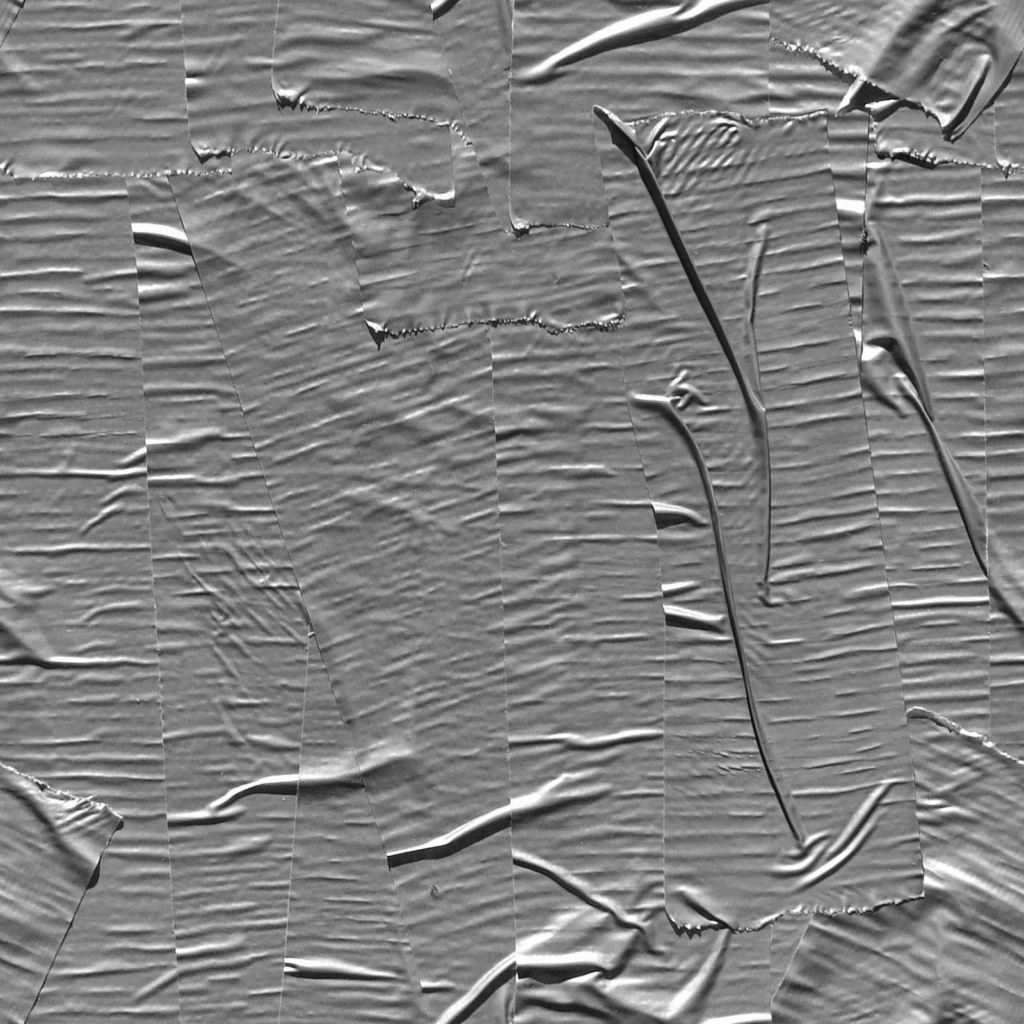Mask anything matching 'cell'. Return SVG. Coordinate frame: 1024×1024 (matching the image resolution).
<instances>
[{"label": "cell", "instance_id": "5bb4252c", "mask_svg": "<svg viewBox=\"0 0 1024 1024\" xmlns=\"http://www.w3.org/2000/svg\"><path fill=\"white\" fill-rule=\"evenodd\" d=\"M873 124V141L883 157L910 158L932 164L998 167L994 157L991 107L957 137L950 136L929 113L881 94L865 103Z\"/></svg>", "mask_w": 1024, "mask_h": 1024}, {"label": "cell", "instance_id": "e0dca14e", "mask_svg": "<svg viewBox=\"0 0 1024 1024\" xmlns=\"http://www.w3.org/2000/svg\"><path fill=\"white\" fill-rule=\"evenodd\" d=\"M0 382L1 400L70 395H144L143 367L0 370Z\"/></svg>", "mask_w": 1024, "mask_h": 1024}, {"label": "cell", "instance_id": "d6986e66", "mask_svg": "<svg viewBox=\"0 0 1024 1024\" xmlns=\"http://www.w3.org/2000/svg\"><path fill=\"white\" fill-rule=\"evenodd\" d=\"M0 351L25 355L89 354L142 358V330L0 333Z\"/></svg>", "mask_w": 1024, "mask_h": 1024}, {"label": "cell", "instance_id": "5b68a950", "mask_svg": "<svg viewBox=\"0 0 1024 1024\" xmlns=\"http://www.w3.org/2000/svg\"><path fill=\"white\" fill-rule=\"evenodd\" d=\"M1024 50V0H911L865 84L952 137L987 110Z\"/></svg>", "mask_w": 1024, "mask_h": 1024}, {"label": "cell", "instance_id": "7a4b0ae2", "mask_svg": "<svg viewBox=\"0 0 1024 1024\" xmlns=\"http://www.w3.org/2000/svg\"><path fill=\"white\" fill-rule=\"evenodd\" d=\"M454 197L413 208L414 331L528 322L552 329L598 325L614 293L604 228L500 222L471 144L452 137Z\"/></svg>", "mask_w": 1024, "mask_h": 1024}, {"label": "cell", "instance_id": "4fadbf2b", "mask_svg": "<svg viewBox=\"0 0 1024 1024\" xmlns=\"http://www.w3.org/2000/svg\"><path fill=\"white\" fill-rule=\"evenodd\" d=\"M663 604L667 615L731 621L728 576L718 526L656 516Z\"/></svg>", "mask_w": 1024, "mask_h": 1024}, {"label": "cell", "instance_id": "8992f818", "mask_svg": "<svg viewBox=\"0 0 1024 1024\" xmlns=\"http://www.w3.org/2000/svg\"><path fill=\"white\" fill-rule=\"evenodd\" d=\"M608 108L595 53L541 80L513 84L509 213L515 231L607 226L595 120Z\"/></svg>", "mask_w": 1024, "mask_h": 1024}, {"label": "cell", "instance_id": "603a6c76", "mask_svg": "<svg viewBox=\"0 0 1024 1024\" xmlns=\"http://www.w3.org/2000/svg\"><path fill=\"white\" fill-rule=\"evenodd\" d=\"M126 179L133 231L186 237L168 175Z\"/></svg>", "mask_w": 1024, "mask_h": 1024}, {"label": "cell", "instance_id": "ac0fdd59", "mask_svg": "<svg viewBox=\"0 0 1024 1024\" xmlns=\"http://www.w3.org/2000/svg\"><path fill=\"white\" fill-rule=\"evenodd\" d=\"M865 102L826 115L829 164L841 207L863 209L868 163L877 154L873 120Z\"/></svg>", "mask_w": 1024, "mask_h": 1024}, {"label": "cell", "instance_id": "7c38bea8", "mask_svg": "<svg viewBox=\"0 0 1024 1024\" xmlns=\"http://www.w3.org/2000/svg\"><path fill=\"white\" fill-rule=\"evenodd\" d=\"M630 410L655 515H675L717 524L704 464L669 401L651 403L631 398Z\"/></svg>", "mask_w": 1024, "mask_h": 1024}, {"label": "cell", "instance_id": "8fae6325", "mask_svg": "<svg viewBox=\"0 0 1024 1024\" xmlns=\"http://www.w3.org/2000/svg\"><path fill=\"white\" fill-rule=\"evenodd\" d=\"M516 973L539 981L586 975L592 910L551 875L515 861Z\"/></svg>", "mask_w": 1024, "mask_h": 1024}, {"label": "cell", "instance_id": "ffe728a7", "mask_svg": "<svg viewBox=\"0 0 1024 1024\" xmlns=\"http://www.w3.org/2000/svg\"><path fill=\"white\" fill-rule=\"evenodd\" d=\"M1 296L55 293L83 298L139 301L138 273L92 276L77 271H43L1 276Z\"/></svg>", "mask_w": 1024, "mask_h": 1024}, {"label": "cell", "instance_id": "52a82bcc", "mask_svg": "<svg viewBox=\"0 0 1024 1024\" xmlns=\"http://www.w3.org/2000/svg\"><path fill=\"white\" fill-rule=\"evenodd\" d=\"M704 464L726 564L730 599L758 598L768 575L770 461L762 409L738 395L691 398L675 408Z\"/></svg>", "mask_w": 1024, "mask_h": 1024}, {"label": "cell", "instance_id": "484cf974", "mask_svg": "<svg viewBox=\"0 0 1024 1024\" xmlns=\"http://www.w3.org/2000/svg\"><path fill=\"white\" fill-rule=\"evenodd\" d=\"M300 99L301 93L296 95L279 94L278 92L275 93V100L279 109H295L299 104Z\"/></svg>", "mask_w": 1024, "mask_h": 1024}, {"label": "cell", "instance_id": "cb8c5ba5", "mask_svg": "<svg viewBox=\"0 0 1024 1024\" xmlns=\"http://www.w3.org/2000/svg\"><path fill=\"white\" fill-rule=\"evenodd\" d=\"M7 413L42 412L80 413L86 415L141 416L146 410L145 396L70 395L28 399L1 400Z\"/></svg>", "mask_w": 1024, "mask_h": 1024}, {"label": "cell", "instance_id": "3957f363", "mask_svg": "<svg viewBox=\"0 0 1024 1024\" xmlns=\"http://www.w3.org/2000/svg\"><path fill=\"white\" fill-rule=\"evenodd\" d=\"M388 860L429 1019L453 1021L516 972L510 825L445 855Z\"/></svg>", "mask_w": 1024, "mask_h": 1024}, {"label": "cell", "instance_id": "2e32d148", "mask_svg": "<svg viewBox=\"0 0 1024 1024\" xmlns=\"http://www.w3.org/2000/svg\"><path fill=\"white\" fill-rule=\"evenodd\" d=\"M988 740L1024 761L1023 621L995 600L989 635Z\"/></svg>", "mask_w": 1024, "mask_h": 1024}, {"label": "cell", "instance_id": "9c48e42d", "mask_svg": "<svg viewBox=\"0 0 1024 1024\" xmlns=\"http://www.w3.org/2000/svg\"><path fill=\"white\" fill-rule=\"evenodd\" d=\"M680 9L681 2L514 1L513 83L541 80L600 48L669 27Z\"/></svg>", "mask_w": 1024, "mask_h": 1024}, {"label": "cell", "instance_id": "30bf717a", "mask_svg": "<svg viewBox=\"0 0 1024 1024\" xmlns=\"http://www.w3.org/2000/svg\"><path fill=\"white\" fill-rule=\"evenodd\" d=\"M909 5L910 0L769 2L770 37L865 83Z\"/></svg>", "mask_w": 1024, "mask_h": 1024}, {"label": "cell", "instance_id": "6da1fadb", "mask_svg": "<svg viewBox=\"0 0 1024 1024\" xmlns=\"http://www.w3.org/2000/svg\"><path fill=\"white\" fill-rule=\"evenodd\" d=\"M1 174L199 173L181 1H0Z\"/></svg>", "mask_w": 1024, "mask_h": 1024}, {"label": "cell", "instance_id": "44dd1931", "mask_svg": "<svg viewBox=\"0 0 1024 1024\" xmlns=\"http://www.w3.org/2000/svg\"><path fill=\"white\" fill-rule=\"evenodd\" d=\"M993 151L1004 170L1024 167V59L991 103Z\"/></svg>", "mask_w": 1024, "mask_h": 1024}, {"label": "cell", "instance_id": "d4e9b609", "mask_svg": "<svg viewBox=\"0 0 1024 1024\" xmlns=\"http://www.w3.org/2000/svg\"><path fill=\"white\" fill-rule=\"evenodd\" d=\"M1 310H40L140 314L139 301L83 298L55 293H23L1 296Z\"/></svg>", "mask_w": 1024, "mask_h": 1024}, {"label": "cell", "instance_id": "ba28073f", "mask_svg": "<svg viewBox=\"0 0 1024 1024\" xmlns=\"http://www.w3.org/2000/svg\"><path fill=\"white\" fill-rule=\"evenodd\" d=\"M513 3L462 0L435 20L468 141L496 214L510 231Z\"/></svg>", "mask_w": 1024, "mask_h": 1024}, {"label": "cell", "instance_id": "9a60e30c", "mask_svg": "<svg viewBox=\"0 0 1024 1024\" xmlns=\"http://www.w3.org/2000/svg\"><path fill=\"white\" fill-rule=\"evenodd\" d=\"M0 239L1 276L43 271L92 276L137 272L134 232Z\"/></svg>", "mask_w": 1024, "mask_h": 1024}, {"label": "cell", "instance_id": "277c9868", "mask_svg": "<svg viewBox=\"0 0 1024 1024\" xmlns=\"http://www.w3.org/2000/svg\"><path fill=\"white\" fill-rule=\"evenodd\" d=\"M769 2H721L673 33L599 51L614 123L685 113L770 116Z\"/></svg>", "mask_w": 1024, "mask_h": 1024}, {"label": "cell", "instance_id": "7402d4cb", "mask_svg": "<svg viewBox=\"0 0 1024 1024\" xmlns=\"http://www.w3.org/2000/svg\"><path fill=\"white\" fill-rule=\"evenodd\" d=\"M141 330L140 314L1 310L0 333Z\"/></svg>", "mask_w": 1024, "mask_h": 1024}]
</instances>
